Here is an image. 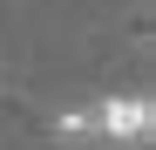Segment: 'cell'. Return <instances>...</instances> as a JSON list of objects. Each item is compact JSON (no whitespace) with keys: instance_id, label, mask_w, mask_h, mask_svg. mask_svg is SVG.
<instances>
[{"instance_id":"1","label":"cell","mask_w":156,"mask_h":150,"mask_svg":"<svg viewBox=\"0 0 156 150\" xmlns=\"http://www.w3.org/2000/svg\"><path fill=\"white\" fill-rule=\"evenodd\" d=\"M61 143H109V150H143L156 137V103L149 96H102L88 109H61L55 116Z\"/></svg>"}]
</instances>
